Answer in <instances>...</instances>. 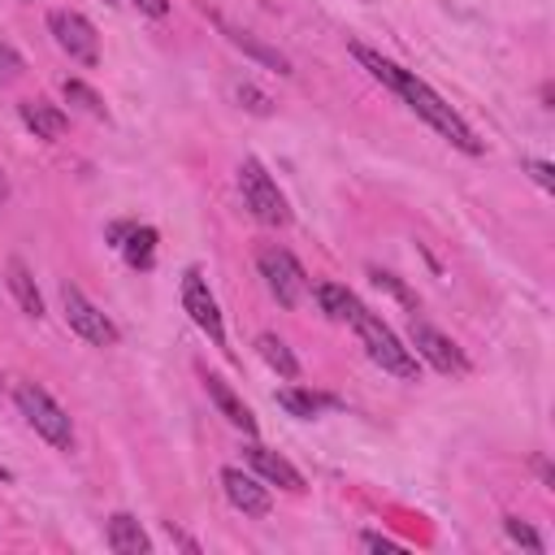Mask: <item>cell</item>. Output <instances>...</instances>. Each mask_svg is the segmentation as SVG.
<instances>
[{"label":"cell","instance_id":"cell-1","mask_svg":"<svg viewBox=\"0 0 555 555\" xmlns=\"http://www.w3.org/2000/svg\"><path fill=\"white\" fill-rule=\"evenodd\" d=\"M351 52H356V61L382 82V87H390L429 130H438L451 147H460V152H468V156H477L481 152V139L473 134V126L425 82V78H416L412 69H403V65H395L390 56H382V52H373V48H364V43H351Z\"/></svg>","mask_w":555,"mask_h":555},{"label":"cell","instance_id":"cell-2","mask_svg":"<svg viewBox=\"0 0 555 555\" xmlns=\"http://www.w3.org/2000/svg\"><path fill=\"white\" fill-rule=\"evenodd\" d=\"M347 325L360 334V343H364V351H369L373 364H382L386 373H395V377H403V382H416V356H412V347H403V343L395 338V330H390L377 312H369L360 299H351Z\"/></svg>","mask_w":555,"mask_h":555},{"label":"cell","instance_id":"cell-3","mask_svg":"<svg viewBox=\"0 0 555 555\" xmlns=\"http://www.w3.org/2000/svg\"><path fill=\"white\" fill-rule=\"evenodd\" d=\"M13 399H17L22 416L30 421V429H35L43 442H52L56 451H74V425H69L65 408H61L39 382H17V386H13Z\"/></svg>","mask_w":555,"mask_h":555},{"label":"cell","instance_id":"cell-4","mask_svg":"<svg viewBox=\"0 0 555 555\" xmlns=\"http://www.w3.org/2000/svg\"><path fill=\"white\" fill-rule=\"evenodd\" d=\"M256 269H260V278H264L269 295H273L282 308H299V304L308 299V273H304V264H299L286 247L264 243V247L256 251Z\"/></svg>","mask_w":555,"mask_h":555},{"label":"cell","instance_id":"cell-5","mask_svg":"<svg viewBox=\"0 0 555 555\" xmlns=\"http://www.w3.org/2000/svg\"><path fill=\"white\" fill-rule=\"evenodd\" d=\"M238 191H243V204L251 208L256 221L264 225H286L291 221V208H286V195L278 191V182L264 173V165L256 156H247L238 165Z\"/></svg>","mask_w":555,"mask_h":555},{"label":"cell","instance_id":"cell-6","mask_svg":"<svg viewBox=\"0 0 555 555\" xmlns=\"http://www.w3.org/2000/svg\"><path fill=\"white\" fill-rule=\"evenodd\" d=\"M48 30H52L56 48L69 61H78V65H95L100 61V35L78 9H52L48 13Z\"/></svg>","mask_w":555,"mask_h":555},{"label":"cell","instance_id":"cell-7","mask_svg":"<svg viewBox=\"0 0 555 555\" xmlns=\"http://www.w3.org/2000/svg\"><path fill=\"white\" fill-rule=\"evenodd\" d=\"M61 308H65V325L78 334V338H87L91 347H113L121 334H117V325L74 286V282H65L61 286Z\"/></svg>","mask_w":555,"mask_h":555},{"label":"cell","instance_id":"cell-8","mask_svg":"<svg viewBox=\"0 0 555 555\" xmlns=\"http://www.w3.org/2000/svg\"><path fill=\"white\" fill-rule=\"evenodd\" d=\"M408 338H412V347H416V356H425L438 373H447V377H464L468 373V356L442 334V330H434L429 321H421V317H412V325H408Z\"/></svg>","mask_w":555,"mask_h":555},{"label":"cell","instance_id":"cell-9","mask_svg":"<svg viewBox=\"0 0 555 555\" xmlns=\"http://www.w3.org/2000/svg\"><path fill=\"white\" fill-rule=\"evenodd\" d=\"M182 308L212 338V347H225V321H221V308H217V299H212V291H208V282H204L199 269H186L182 273Z\"/></svg>","mask_w":555,"mask_h":555},{"label":"cell","instance_id":"cell-10","mask_svg":"<svg viewBox=\"0 0 555 555\" xmlns=\"http://www.w3.org/2000/svg\"><path fill=\"white\" fill-rule=\"evenodd\" d=\"M221 490H225V499H230L243 516H269V507H273L269 490H264L256 477H247L243 468H221Z\"/></svg>","mask_w":555,"mask_h":555},{"label":"cell","instance_id":"cell-11","mask_svg":"<svg viewBox=\"0 0 555 555\" xmlns=\"http://www.w3.org/2000/svg\"><path fill=\"white\" fill-rule=\"evenodd\" d=\"M243 451H247V464H251L264 481L282 486V490H291V494H299V490H304V473H299L286 455H278V451H269V447H260V442H247Z\"/></svg>","mask_w":555,"mask_h":555},{"label":"cell","instance_id":"cell-12","mask_svg":"<svg viewBox=\"0 0 555 555\" xmlns=\"http://www.w3.org/2000/svg\"><path fill=\"white\" fill-rule=\"evenodd\" d=\"M17 113H22L26 130H35V139L56 143V139L69 130V117H65L56 104H48V100H22V104H17Z\"/></svg>","mask_w":555,"mask_h":555},{"label":"cell","instance_id":"cell-13","mask_svg":"<svg viewBox=\"0 0 555 555\" xmlns=\"http://www.w3.org/2000/svg\"><path fill=\"white\" fill-rule=\"evenodd\" d=\"M204 390H208V399L217 403V412H221L234 429H243L247 438L256 434V416H251V408H247V403H243V399H238V395H234L217 373H208V377H204Z\"/></svg>","mask_w":555,"mask_h":555},{"label":"cell","instance_id":"cell-14","mask_svg":"<svg viewBox=\"0 0 555 555\" xmlns=\"http://www.w3.org/2000/svg\"><path fill=\"white\" fill-rule=\"evenodd\" d=\"M113 238H121V256L130 269H152L156 264V230L152 225H117Z\"/></svg>","mask_w":555,"mask_h":555},{"label":"cell","instance_id":"cell-15","mask_svg":"<svg viewBox=\"0 0 555 555\" xmlns=\"http://www.w3.org/2000/svg\"><path fill=\"white\" fill-rule=\"evenodd\" d=\"M108 546L117 555H147L152 551V538L143 533V525L130 512H113L108 516Z\"/></svg>","mask_w":555,"mask_h":555},{"label":"cell","instance_id":"cell-16","mask_svg":"<svg viewBox=\"0 0 555 555\" xmlns=\"http://www.w3.org/2000/svg\"><path fill=\"white\" fill-rule=\"evenodd\" d=\"M217 26L225 30V39H230L234 48H243V52H247V56H256L260 65H269V69H278V74H291V61H286V52H278V48L260 43L251 30H243V26H230L225 17H217Z\"/></svg>","mask_w":555,"mask_h":555},{"label":"cell","instance_id":"cell-17","mask_svg":"<svg viewBox=\"0 0 555 555\" xmlns=\"http://www.w3.org/2000/svg\"><path fill=\"white\" fill-rule=\"evenodd\" d=\"M4 278H9V291H13V299H17V308L26 312V317H43V295H39V286H35V278H30V269L13 256L9 264H4Z\"/></svg>","mask_w":555,"mask_h":555},{"label":"cell","instance_id":"cell-18","mask_svg":"<svg viewBox=\"0 0 555 555\" xmlns=\"http://www.w3.org/2000/svg\"><path fill=\"white\" fill-rule=\"evenodd\" d=\"M256 351H260V360H264L273 373H282V377H291V382L299 377V360L291 356V347H286L278 334H260V338H256Z\"/></svg>","mask_w":555,"mask_h":555},{"label":"cell","instance_id":"cell-19","mask_svg":"<svg viewBox=\"0 0 555 555\" xmlns=\"http://www.w3.org/2000/svg\"><path fill=\"white\" fill-rule=\"evenodd\" d=\"M278 403L291 412V416H299V421H312L321 408H330L334 399H325V395H312V390H299V386H286V390H278Z\"/></svg>","mask_w":555,"mask_h":555},{"label":"cell","instance_id":"cell-20","mask_svg":"<svg viewBox=\"0 0 555 555\" xmlns=\"http://www.w3.org/2000/svg\"><path fill=\"white\" fill-rule=\"evenodd\" d=\"M312 295H317L321 312L334 317V321H347V308H351V299H356V295H351L347 286H338V282H317Z\"/></svg>","mask_w":555,"mask_h":555},{"label":"cell","instance_id":"cell-21","mask_svg":"<svg viewBox=\"0 0 555 555\" xmlns=\"http://www.w3.org/2000/svg\"><path fill=\"white\" fill-rule=\"evenodd\" d=\"M61 95L69 100V104H78L82 113H91V117H108V108H104V100L87 87V82H78V78H65L61 82Z\"/></svg>","mask_w":555,"mask_h":555},{"label":"cell","instance_id":"cell-22","mask_svg":"<svg viewBox=\"0 0 555 555\" xmlns=\"http://www.w3.org/2000/svg\"><path fill=\"white\" fill-rule=\"evenodd\" d=\"M503 529H507V538H512V542H520L525 551H533V555L542 551V538H538L520 516H507V520H503Z\"/></svg>","mask_w":555,"mask_h":555},{"label":"cell","instance_id":"cell-23","mask_svg":"<svg viewBox=\"0 0 555 555\" xmlns=\"http://www.w3.org/2000/svg\"><path fill=\"white\" fill-rule=\"evenodd\" d=\"M22 69H26V65H22V56H17L9 43H0V82H13Z\"/></svg>","mask_w":555,"mask_h":555},{"label":"cell","instance_id":"cell-24","mask_svg":"<svg viewBox=\"0 0 555 555\" xmlns=\"http://www.w3.org/2000/svg\"><path fill=\"white\" fill-rule=\"evenodd\" d=\"M525 169L533 173V182H538L542 191H555V173H551V165H546V160H529Z\"/></svg>","mask_w":555,"mask_h":555},{"label":"cell","instance_id":"cell-25","mask_svg":"<svg viewBox=\"0 0 555 555\" xmlns=\"http://www.w3.org/2000/svg\"><path fill=\"white\" fill-rule=\"evenodd\" d=\"M139 13H147V17H165L169 13V0H130Z\"/></svg>","mask_w":555,"mask_h":555},{"label":"cell","instance_id":"cell-26","mask_svg":"<svg viewBox=\"0 0 555 555\" xmlns=\"http://www.w3.org/2000/svg\"><path fill=\"white\" fill-rule=\"evenodd\" d=\"M360 542H364V546H369V551H403V546H399V542H390V538H382V533H364V538H360Z\"/></svg>","mask_w":555,"mask_h":555},{"label":"cell","instance_id":"cell-27","mask_svg":"<svg viewBox=\"0 0 555 555\" xmlns=\"http://www.w3.org/2000/svg\"><path fill=\"white\" fill-rule=\"evenodd\" d=\"M4 199H9V178H4V169H0V208H4Z\"/></svg>","mask_w":555,"mask_h":555},{"label":"cell","instance_id":"cell-28","mask_svg":"<svg viewBox=\"0 0 555 555\" xmlns=\"http://www.w3.org/2000/svg\"><path fill=\"white\" fill-rule=\"evenodd\" d=\"M0 481H13V473H9V468H4V464H0Z\"/></svg>","mask_w":555,"mask_h":555},{"label":"cell","instance_id":"cell-29","mask_svg":"<svg viewBox=\"0 0 555 555\" xmlns=\"http://www.w3.org/2000/svg\"><path fill=\"white\" fill-rule=\"evenodd\" d=\"M104 4H113V0H104Z\"/></svg>","mask_w":555,"mask_h":555},{"label":"cell","instance_id":"cell-30","mask_svg":"<svg viewBox=\"0 0 555 555\" xmlns=\"http://www.w3.org/2000/svg\"><path fill=\"white\" fill-rule=\"evenodd\" d=\"M0 386H4V382H0Z\"/></svg>","mask_w":555,"mask_h":555}]
</instances>
